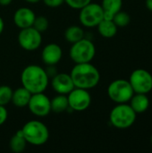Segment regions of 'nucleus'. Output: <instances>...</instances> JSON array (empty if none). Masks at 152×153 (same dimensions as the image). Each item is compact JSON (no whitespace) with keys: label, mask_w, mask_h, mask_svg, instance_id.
<instances>
[{"label":"nucleus","mask_w":152,"mask_h":153,"mask_svg":"<svg viewBox=\"0 0 152 153\" xmlns=\"http://www.w3.org/2000/svg\"><path fill=\"white\" fill-rule=\"evenodd\" d=\"M21 82L31 94L44 92L48 85V74L41 66L30 65L22 70Z\"/></svg>","instance_id":"f257e3e1"},{"label":"nucleus","mask_w":152,"mask_h":153,"mask_svg":"<svg viewBox=\"0 0 152 153\" xmlns=\"http://www.w3.org/2000/svg\"><path fill=\"white\" fill-rule=\"evenodd\" d=\"M70 75L75 88L85 90L96 87L100 80L99 70L90 62L76 64L73 67Z\"/></svg>","instance_id":"f03ea898"},{"label":"nucleus","mask_w":152,"mask_h":153,"mask_svg":"<svg viewBox=\"0 0 152 153\" xmlns=\"http://www.w3.org/2000/svg\"><path fill=\"white\" fill-rule=\"evenodd\" d=\"M27 143L39 146L46 143L49 138V132L47 126L39 120L27 122L21 129Z\"/></svg>","instance_id":"7ed1b4c3"},{"label":"nucleus","mask_w":152,"mask_h":153,"mask_svg":"<svg viewBox=\"0 0 152 153\" xmlns=\"http://www.w3.org/2000/svg\"><path fill=\"white\" fill-rule=\"evenodd\" d=\"M137 114L127 103H119L114 107L109 115L111 125L118 129H126L131 127L135 120Z\"/></svg>","instance_id":"20e7f679"},{"label":"nucleus","mask_w":152,"mask_h":153,"mask_svg":"<svg viewBox=\"0 0 152 153\" xmlns=\"http://www.w3.org/2000/svg\"><path fill=\"white\" fill-rule=\"evenodd\" d=\"M95 54V45L91 40L84 38L75 43H73L69 51V56L75 64L91 62Z\"/></svg>","instance_id":"39448f33"},{"label":"nucleus","mask_w":152,"mask_h":153,"mask_svg":"<svg viewBox=\"0 0 152 153\" xmlns=\"http://www.w3.org/2000/svg\"><path fill=\"white\" fill-rule=\"evenodd\" d=\"M133 94L134 91L129 81L125 79L115 80L108 87V95L109 99L117 104L129 102Z\"/></svg>","instance_id":"423d86ee"},{"label":"nucleus","mask_w":152,"mask_h":153,"mask_svg":"<svg viewBox=\"0 0 152 153\" xmlns=\"http://www.w3.org/2000/svg\"><path fill=\"white\" fill-rule=\"evenodd\" d=\"M104 19V12L101 4L90 2L82 9H80L79 20L81 23L88 28L97 27Z\"/></svg>","instance_id":"0eeeda50"},{"label":"nucleus","mask_w":152,"mask_h":153,"mask_svg":"<svg viewBox=\"0 0 152 153\" xmlns=\"http://www.w3.org/2000/svg\"><path fill=\"white\" fill-rule=\"evenodd\" d=\"M129 82L134 93L148 94L152 90V74L147 70L135 69L130 75Z\"/></svg>","instance_id":"6e6552de"},{"label":"nucleus","mask_w":152,"mask_h":153,"mask_svg":"<svg viewBox=\"0 0 152 153\" xmlns=\"http://www.w3.org/2000/svg\"><path fill=\"white\" fill-rule=\"evenodd\" d=\"M18 42L22 48L27 51H33L38 49L42 42L41 32L35 28L28 27L21 29L18 34Z\"/></svg>","instance_id":"1a4fd4ad"},{"label":"nucleus","mask_w":152,"mask_h":153,"mask_svg":"<svg viewBox=\"0 0 152 153\" xmlns=\"http://www.w3.org/2000/svg\"><path fill=\"white\" fill-rule=\"evenodd\" d=\"M67 99L69 108L74 111L86 110L91 103V97L88 90L81 88H74L67 94Z\"/></svg>","instance_id":"9d476101"},{"label":"nucleus","mask_w":152,"mask_h":153,"mask_svg":"<svg viewBox=\"0 0 152 153\" xmlns=\"http://www.w3.org/2000/svg\"><path fill=\"white\" fill-rule=\"evenodd\" d=\"M30 111L37 117H46L51 112V100L44 92L31 94L28 103Z\"/></svg>","instance_id":"9b49d317"},{"label":"nucleus","mask_w":152,"mask_h":153,"mask_svg":"<svg viewBox=\"0 0 152 153\" xmlns=\"http://www.w3.org/2000/svg\"><path fill=\"white\" fill-rule=\"evenodd\" d=\"M51 85L56 93L64 95H67L75 88L70 74L65 73L56 74L51 81Z\"/></svg>","instance_id":"f8f14e48"},{"label":"nucleus","mask_w":152,"mask_h":153,"mask_svg":"<svg viewBox=\"0 0 152 153\" xmlns=\"http://www.w3.org/2000/svg\"><path fill=\"white\" fill-rule=\"evenodd\" d=\"M63 56L61 47L56 43H49L46 45L41 53V59L47 65L52 66L60 62Z\"/></svg>","instance_id":"ddd939ff"},{"label":"nucleus","mask_w":152,"mask_h":153,"mask_svg":"<svg viewBox=\"0 0 152 153\" xmlns=\"http://www.w3.org/2000/svg\"><path fill=\"white\" fill-rule=\"evenodd\" d=\"M34 12L29 7H20L13 14V22L20 29L31 27L35 20Z\"/></svg>","instance_id":"4468645a"},{"label":"nucleus","mask_w":152,"mask_h":153,"mask_svg":"<svg viewBox=\"0 0 152 153\" xmlns=\"http://www.w3.org/2000/svg\"><path fill=\"white\" fill-rule=\"evenodd\" d=\"M129 105L136 114H142L147 111L150 107V99L147 94L134 93L129 100Z\"/></svg>","instance_id":"2eb2a0df"},{"label":"nucleus","mask_w":152,"mask_h":153,"mask_svg":"<svg viewBox=\"0 0 152 153\" xmlns=\"http://www.w3.org/2000/svg\"><path fill=\"white\" fill-rule=\"evenodd\" d=\"M31 97V93L25 89L24 87L17 88L15 91H13L11 102L18 108H24L28 106L30 99Z\"/></svg>","instance_id":"dca6fc26"},{"label":"nucleus","mask_w":152,"mask_h":153,"mask_svg":"<svg viewBox=\"0 0 152 153\" xmlns=\"http://www.w3.org/2000/svg\"><path fill=\"white\" fill-rule=\"evenodd\" d=\"M99 33L106 38V39H111L116 36L117 33L118 27L116 25V23L111 19H103L97 26Z\"/></svg>","instance_id":"f3484780"},{"label":"nucleus","mask_w":152,"mask_h":153,"mask_svg":"<svg viewBox=\"0 0 152 153\" xmlns=\"http://www.w3.org/2000/svg\"><path fill=\"white\" fill-rule=\"evenodd\" d=\"M123 0H102L101 7L104 12L105 19H113V16L121 11Z\"/></svg>","instance_id":"a211bd4d"},{"label":"nucleus","mask_w":152,"mask_h":153,"mask_svg":"<svg viewBox=\"0 0 152 153\" xmlns=\"http://www.w3.org/2000/svg\"><path fill=\"white\" fill-rule=\"evenodd\" d=\"M84 38V31L80 26L73 25L68 27L65 31V39L70 43H75Z\"/></svg>","instance_id":"6ab92c4d"},{"label":"nucleus","mask_w":152,"mask_h":153,"mask_svg":"<svg viewBox=\"0 0 152 153\" xmlns=\"http://www.w3.org/2000/svg\"><path fill=\"white\" fill-rule=\"evenodd\" d=\"M27 142L22 135V130H19L10 140V148L12 152L20 153L23 152L26 148Z\"/></svg>","instance_id":"aec40b11"},{"label":"nucleus","mask_w":152,"mask_h":153,"mask_svg":"<svg viewBox=\"0 0 152 153\" xmlns=\"http://www.w3.org/2000/svg\"><path fill=\"white\" fill-rule=\"evenodd\" d=\"M69 108L66 95L58 94L51 100V111L55 113H63Z\"/></svg>","instance_id":"412c9836"},{"label":"nucleus","mask_w":152,"mask_h":153,"mask_svg":"<svg viewBox=\"0 0 152 153\" xmlns=\"http://www.w3.org/2000/svg\"><path fill=\"white\" fill-rule=\"evenodd\" d=\"M113 22L116 23V25L118 28H123V27H126L130 22H131V17L130 15L124 11H119L118 13H116L114 16H113Z\"/></svg>","instance_id":"4be33fe9"},{"label":"nucleus","mask_w":152,"mask_h":153,"mask_svg":"<svg viewBox=\"0 0 152 153\" xmlns=\"http://www.w3.org/2000/svg\"><path fill=\"white\" fill-rule=\"evenodd\" d=\"M13 95V90L11 87L7 85H1L0 86V105L6 106L8 103L11 102Z\"/></svg>","instance_id":"5701e85b"},{"label":"nucleus","mask_w":152,"mask_h":153,"mask_svg":"<svg viewBox=\"0 0 152 153\" xmlns=\"http://www.w3.org/2000/svg\"><path fill=\"white\" fill-rule=\"evenodd\" d=\"M48 24H49V22H48V20L47 19V17H45L43 15H39V16L35 17L32 27L42 33L47 30Z\"/></svg>","instance_id":"b1692460"},{"label":"nucleus","mask_w":152,"mask_h":153,"mask_svg":"<svg viewBox=\"0 0 152 153\" xmlns=\"http://www.w3.org/2000/svg\"><path fill=\"white\" fill-rule=\"evenodd\" d=\"M65 2L73 9H82L88 4L91 2V0H65Z\"/></svg>","instance_id":"393cba45"},{"label":"nucleus","mask_w":152,"mask_h":153,"mask_svg":"<svg viewBox=\"0 0 152 153\" xmlns=\"http://www.w3.org/2000/svg\"><path fill=\"white\" fill-rule=\"evenodd\" d=\"M46 5L48 7H58L65 3V0H42Z\"/></svg>","instance_id":"a878e982"},{"label":"nucleus","mask_w":152,"mask_h":153,"mask_svg":"<svg viewBox=\"0 0 152 153\" xmlns=\"http://www.w3.org/2000/svg\"><path fill=\"white\" fill-rule=\"evenodd\" d=\"M8 117V112L5 108V106L0 105V126L4 125Z\"/></svg>","instance_id":"bb28decb"},{"label":"nucleus","mask_w":152,"mask_h":153,"mask_svg":"<svg viewBox=\"0 0 152 153\" xmlns=\"http://www.w3.org/2000/svg\"><path fill=\"white\" fill-rule=\"evenodd\" d=\"M12 1L13 0H0V5H3V6L9 5L12 3Z\"/></svg>","instance_id":"cd10ccee"},{"label":"nucleus","mask_w":152,"mask_h":153,"mask_svg":"<svg viewBox=\"0 0 152 153\" xmlns=\"http://www.w3.org/2000/svg\"><path fill=\"white\" fill-rule=\"evenodd\" d=\"M146 7L152 12V0H146Z\"/></svg>","instance_id":"c85d7f7f"},{"label":"nucleus","mask_w":152,"mask_h":153,"mask_svg":"<svg viewBox=\"0 0 152 153\" xmlns=\"http://www.w3.org/2000/svg\"><path fill=\"white\" fill-rule=\"evenodd\" d=\"M4 23L3 19L0 17V35H1V33L3 32V30H4Z\"/></svg>","instance_id":"c756f323"},{"label":"nucleus","mask_w":152,"mask_h":153,"mask_svg":"<svg viewBox=\"0 0 152 153\" xmlns=\"http://www.w3.org/2000/svg\"><path fill=\"white\" fill-rule=\"evenodd\" d=\"M26 2H29V3H31V4H35V3H38L39 2L40 0H25Z\"/></svg>","instance_id":"7c9ffc66"},{"label":"nucleus","mask_w":152,"mask_h":153,"mask_svg":"<svg viewBox=\"0 0 152 153\" xmlns=\"http://www.w3.org/2000/svg\"><path fill=\"white\" fill-rule=\"evenodd\" d=\"M151 145H152V135H151Z\"/></svg>","instance_id":"2f4dec72"}]
</instances>
